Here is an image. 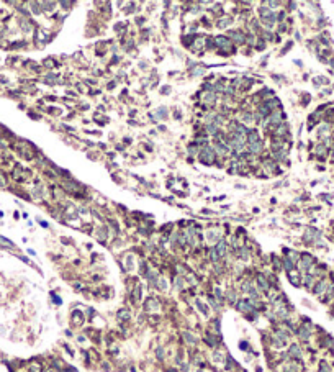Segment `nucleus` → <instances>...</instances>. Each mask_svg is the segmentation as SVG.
Listing matches in <instances>:
<instances>
[{"mask_svg":"<svg viewBox=\"0 0 334 372\" xmlns=\"http://www.w3.org/2000/svg\"><path fill=\"white\" fill-rule=\"evenodd\" d=\"M265 105L272 110V108H275V107H280V102H279V98H270V100L265 102Z\"/></svg>","mask_w":334,"mask_h":372,"instance_id":"22","label":"nucleus"},{"mask_svg":"<svg viewBox=\"0 0 334 372\" xmlns=\"http://www.w3.org/2000/svg\"><path fill=\"white\" fill-rule=\"evenodd\" d=\"M237 310H241L244 313H248L251 310H254V305L249 302V300H241V302H237Z\"/></svg>","mask_w":334,"mask_h":372,"instance_id":"5","label":"nucleus"},{"mask_svg":"<svg viewBox=\"0 0 334 372\" xmlns=\"http://www.w3.org/2000/svg\"><path fill=\"white\" fill-rule=\"evenodd\" d=\"M249 152L251 154H260V152H262V141L249 144Z\"/></svg>","mask_w":334,"mask_h":372,"instance_id":"11","label":"nucleus"},{"mask_svg":"<svg viewBox=\"0 0 334 372\" xmlns=\"http://www.w3.org/2000/svg\"><path fill=\"white\" fill-rule=\"evenodd\" d=\"M228 38H229V40H233V41H236V43H239V45H243V43H246V35H244L243 31H239V30L231 31Z\"/></svg>","mask_w":334,"mask_h":372,"instance_id":"3","label":"nucleus"},{"mask_svg":"<svg viewBox=\"0 0 334 372\" xmlns=\"http://www.w3.org/2000/svg\"><path fill=\"white\" fill-rule=\"evenodd\" d=\"M313 262H315L313 256H310V254H303V256H301V264H300V266H301L303 269H310Z\"/></svg>","mask_w":334,"mask_h":372,"instance_id":"9","label":"nucleus"},{"mask_svg":"<svg viewBox=\"0 0 334 372\" xmlns=\"http://www.w3.org/2000/svg\"><path fill=\"white\" fill-rule=\"evenodd\" d=\"M305 282H306V287H311V285H313V277L306 275V277H305Z\"/></svg>","mask_w":334,"mask_h":372,"instance_id":"31","label":"nucleus"},{"mask_svg":"<svg viewBox=\"0 0 334 372\" xmlns=\"http://www.w3.org/2000/svg\"><path fill=\"white\" fill-rule=\"evenodd\" d=\"M243 121H244V123L254 121V115H252V113H244V115H243Z\"/></svg>","mask_w":334,"mask_h":372,"instance_id":"27","label":"nucleus"},{"mask_svg":"<svg viewBox=\"0 0 334 372\" xmlns=\"http://www.w3.org/2000/svg\"><path fill=\"white\" fill-rule=\"evenodd\" d=\"M257 285L262 290H269V282L264 275H257Z\"/></svg>","mask_w":334,"mask_h":372,"instance_id":"14","label":"nucleus"},{"mask_svg":"<svg viewBox=\"0 0 334 372\" xmlns=\"http://www.w3.org/2000/svg\"><path fill=\"white\" fill-rule=\"evenodd\" d=\"M229 302H231V303L236 302V294H234V292H231V294H229Z\"/></svg>","mask_w":334,"mask_h":372,"instance_id":"34","label":"nucleus"},{"mask_svg":"<svg viewBox=\"0 0 334 372\" xmlns=\"http://www.w3.org/2000/svg\"><path fill=\"white\" fill-rule=\"evenodd\" d=\"M7 184V180H5V176L3 174H0V185H5Z\"/></svg>","mask_w":334,"mask_h":372,"instance_id":"35","label":"nucleus"},{"mask_svg":"<svg viewBox=\"0 0 334 372\" xmlns=\"http://www.w3.org/2000/svg\"><path fill=\"white\" fill-rule=\"evenodd\" d=\"M315 152H316V156L324 157V156H326V152H328V146H324V144H318V146H316V149H315Z\"/></svg>","mask_w":334,"mask_h":372,"instance_id":"13","label":"nucleus"},{"mask_svg":"<svg viewBox=\"0 0 334 372\" xmlns=\"http://www.w3.org/2000/svg\"><path fill=\"white\" fill-rule=\"evenodd\" d=\"M203 74H205V67H203V66H193V69H192V76L198 77V76H203Z\"/></svg>","mask_w":334,"mask_h":372,"instance_id":"17","label":"nucleus"},{"mask_svg":"<svg viewBox=\"0 0 334 372\" xmlns=\"http://www.w3.org/2000/svg\"><path fill=\"white\" fill-rule=\"evenodd\" d=\"M215 41H216L218 48H221V49L231 51V48H233V43H231V40L228 38V36H218V38H216Z\"/></svg>","mask_w":334,"mask_h":372,"instance_id":"2","label":"nucleus"},{"mask_svg":"<svg viewBox=\"0 0 334 372\" xmlns=\"http://www.w3.org/2000/svg\"><path fill=\"white\" fill-rule=\"evenodd\" d=\"M319 372H329L328 364H326V362H321V366H319Z\"/></svg>","mask_w":334,"mask_h":372,"instance_id":"30","label":"nucleus"},{"mask_svg":"<svg viewBox=\"0 0 334 372\" xmlns=\"http://www.w3.org/2000/svg\"><path fill=\"white\" fill-rule=\"evenodd\" d=\"M288 279H290V282H292L293 285H300V275L296 274V272L290 271V272H288Z\"/></svg>","mask_w":334,"mask_h":372,"instance_id":"16","label":"nucleus"},{"mask_svg":"<svg viewBox=\"0 0 334 372\" xmlns=\"http://www.w3.org/2000/svg\"><path fill=\"white\" fill-rule=\"evenodd\" d=\"M188 151H190V154H197V148H192V146H190V148H188Z\"/></svg>","mask_w":334,"mask_h":372,"instance_id":"36","label":"nucleus"},{"mask_svg":"<svg viewBox=\"0 0 334 372\" xmlns=\"http://www.w3.org/2000/svg\"><path fill=\"white\" fill-rule=\"evenodd\" d=\"M205 130L208 131L210 135H216L218 133V125H216V123H208V125L205 126Z\"/></svg>","mask_w":334,"mask_h":372,"instance_id":"21","label":"nucleus"},{"mask_svg":"<svg viewBox=\"0 0 334 372\" xmlns=\"http://www.w3.org/2000/svg\"><path fill=\"white\" fill-rule=\"evenodd\" d=\"M215 157H216V152L213 148H210V146H205L201 151H200V161L203 164H206V166H211L215 162Z\"/></svg>","mask_w":334,"mask_h":372,"instance_id":"1","label":"nucleus"},{"mask_svg":"<svg viewBox=\"0 0 334 372\" xmlns=\"http://www.w3.org/2000/svg\"><path fill=\"white\" fill-rule=\"evenodd\" d=\"M185 339H187L188 343H195V338L192 336V334H190V333H185Z\"/></svg>","mask_w":334,"mask_h":372,"instance_id":"33","label":"nucleus"},{"mask_svg":"<svg viewBox=\"0 0 334 372\" xmlns=\"http://www.w3.org/2000/svg\"><path fill=\"white\" fill-rule=\"evenodd\" d=\"M298 334H300V338H301V339H308L310 331L306 330V328H300V330H298Z\"/></svg>","mask_w":334,"mask_h":372,"instance_id":"25","label":"nucleus"},{"mask_svg":"<svg viewBox=\"0 0 334 372\" xmlns=\"http://www.w3.org/2000/svg\"><path fill=\"white\" fill-rule=\"evenodd\" d=\"M326 289H328V282H326V280H319L318 285L315 287V294H316V295H321V294H324V292H326Z\"/></svg>","mask_w":334,"mask_h":372,"instance_id":"12","label":"nucleus"},{"mask_svg":"<svg viewBox=\"0 0 334 372\" xmlns=\"http://www.w3.org/2000/svg\"><path fill=\"white\" fill-rule=\"evenodd\" d=\"M280 5V2H267V7H270V10H275Z\"/></svg>","mask_w":334,"mask_h":372,"instance_id":"32","label":"nucleus"},{"mask_svg":"<svg viewBox=\"0 0 334 372\" xmlns=\"http://www.w3.org/2000/svg\"><path fill=\"white\" fill-rule=\"evenodd\" d=\"M239 256H241V259H249V251L246 247H239Z\"/></svg>","mask_w":334,"mask_h":372,"instance_id":"26","label":"nucleus"},{"mask_svg":"<svg viewBox=\"0 0 334 372\" xmlns=\"http://www.w3.org/2000/svg\"><path fill=\"white\" fill-rule=\"evenodd\" d=\"M246 141H248L249 144H252V143H259V141H260L259 131H257V130H249L248 136H246Z\"/></svg>","mask_w":334,"mask_h":372,"instance_id":"4","label":"nucleus"},{"mask_svg":"<svg viewBox=\"0 0 334 372\" xmlns=\"http://www.w3.org/2000/svg\"><path fill=\"white\" fill-rule=\"evenodd\" d=\"M287 131H288L287 125H284V123H282V125H279L277 128L274 130V135L277 136V140H282V138H285V133H287Z\"/></svg>","mask_w":334,"mask_h":372,"instance_id":"8","label":"nucleus"},{"mask_svg":"<svg viewBox=\"0 0 334 372\" xmlns=\"http://www.w3.org/2000/svg\"><path fill=\"white\" fill-rule=\"evenodd\" d=\"M259 13H260V18H269L274 12H272L270 8H267V7H260V8H259Z\"/></svg>","mask_w":334,"mask_h":372,"instance_id":"19","label":"nucleus"},{"mask_svg":"<svg viewBox=\"0 0 334 372\" xmlns=\"http://www.w3.org/2000/svg\"><path fill=\"white\" fill-rule=\"evenodd\" d=\"M233 25V17H221L220 20H218V23H216V26L218 28H226V26H231Z\"/></svg>","mask_w":334,"mask_h":372,"instance_id":"7","label":"nucleus"},{"mask_svg":"<svg viewBox=\"0 0 334 372\" xmlns=\"http://www.w3.org/2000/svg\"><path fill=\"white\" fill-rule=\"evenodd\" d=\"M215 152H216V154L224 156V154H228V152H231V149H229L224 143H216V146H215Z\"/></svg>","mask_w":334,"mask_h":372,"instance_id":"10","label":"nucleus"},{"mask_svg":"<svg viewBox=\"0 0 334 372\" xmlns=\"http://www.w3.org/2000/svg\"><path fill=\"white\" fill-rule=\"evenodd\" d=\"M210 259H211L213 262H216L218 259H220V256H218V252L215 251V247H213V249H211V251H210Z\"/></svg>","mask_w":334,"mask_h":372,"instance_id":"29","label":"nucleus"},{"mask_svg":"<svg viewBox=\"0 0 334 372\" xmlns=\"http://www.w3.org/2000/svg\"><path fill=\"white\" fill-rule=\"evenodd\" d=\"M203 102H205V104H210V105L215 104V92H206L205 95H203Z\"/></svg>","mask_w":334,"mask_h":372,"instance_id":"18","label":"nucleus"},{"mask_svg":"<svg viewBox=\"0 0 334 372\" xmlns=\"http://www.w3.org/2000/svg\"><path fill=\"white\" fill-rule=\"evenodd\" d=\"M332 290H334V289H332Z\"/></svg>","mask_w":334,"mask_h":372,"instance_id":"39","label":"nucleus"},{"mask_svg":"<svg viewBox=\"0 0 334 372\" xmlns=\"http://www.w3.org/2000/svg\"><path fill=\"white\" fill-rule=\"evenodd\" d=\"M136 23H138V25H143V23H144V18H136Z\"/></svg>","mask_w":334,"mask_h":372,"instance_id":"38","label":"nucleus"},{"mask_svg":"<svg viewBox=\"0 0 334 372\" xmlns=\"http://www.w3.org/2000/svg\"><path fill=\"white\" fill-rule=\"evenodd\" d=\"M215 251L218 252V256H220V258H223L224 254H226V241H223V239H220V241H216Z\"/></svg>","mask_w":334,"mask_h":372,"instance_id":"6","label":"nucleus"},{"mask_svg":"<svg viewBox=\"0 0 334 372\" xmlns=\"http://www.w3.org/2000/svg\"><path fill=\"white\" fill-rule=\"evenodd\" d=\"M72 2H61V7H70Z\"/></svg>","mask_w":334,"mask_h":372,"instance_id":"37","label":"nucleus"},{"mask_svg":"<svg viewBox=\"0 0 334 372\" xmlns=\"http://www.w3.org/2000/svg\"><path fill=\"white\" fill-rule=\"evenodd\" d=\"M290 356H293V357H300V348L293 344L292 348H290Z\"/></svg>","mask_w":334,"mask_h":372,"instance_id":"24","label":"nucleus"},{"mask_svg":"<svg viewBox=\"0 0 334 372\" xmlns=\"http://www.w3.org/2000/svg\"><path fill=\"white\" fill-rule=\"evenodd\" d=\"M118 318L128 320V318H129V311H128V310H120V311H118Z\"/></svg>","mask_w":334,"mask_h":372,"instance_id":"28","label":"nucleus"},{"mask_svg":"<svg viewBox=\"0 0 334 372\" xmlns=\"http://www.w3.org/2000/svg\"><path fill=\"white\" fill-rule=\"evenodd\" d=\"M154 118H161V120L167 118V108H165V107H159L157 110H156V115H154Z\"/></svg>","mask_w":334,"mask_h":372,"instance_id":"15","label":"nucleus"},{"mask_svg":"<svg viewBox=\"0 0 334 372\" xmlns=\"http://www.w3.org/2000/svg\"><path fill=\"white\" fill-rule=\"evenodd\" d=\"M284 267L287 269V272H290V271H293V262L290 261L288 258H284Z\"/></svg>","mask_w":334,"mask_h":372,"instance_id":"23","label":"nucleus"},{"mask_svg":"<svg viewBox=\"0 0 334 372\" xmlns=\"http://www.w3.org/2000/svg\"><path fill=\"white\" fill-rule=\"evenodd\" d=\"M264 167H265V169L269 171V172H275V171H277V162H270V161H265L264 162Z\"/></svg>","mask_w":334,"mask_h":372,"instance_id":"20","label":"nucleus"}]
</instances>
